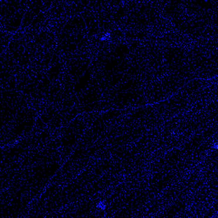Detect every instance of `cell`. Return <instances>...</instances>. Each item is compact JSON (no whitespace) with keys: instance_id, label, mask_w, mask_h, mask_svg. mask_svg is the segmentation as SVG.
I'll return each instance as SVG.
<instances>
[{"instance_id":"1","label":"cell","mask_w":218,"mask_h":218,"mask_svg":"<svg viewBox=\"0 0 218 218\" xmlns=\"http://www.w3.org/2000/svg\"><path fill=\"white\" fill-rule=\"evenodd\" d=\"M9 35L7 34V32L4 33V31H2V45H3V50H4V52L7 47V44L9 43Z\"/></svg>"}]
</instances>
